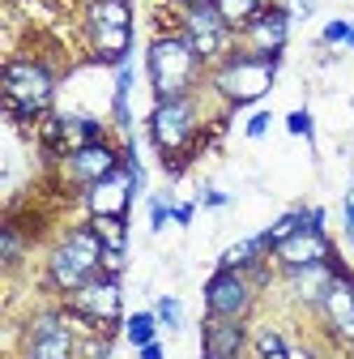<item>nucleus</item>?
Listing matches in <instances>:
<instances>
[{
    "instance_id": "e433bc0d",
    "label": "nucleus",
    "mask_w": 354,
    "mask_h": 359,
    "mask_svg": "<svg viewBox=\"0 0 354 359\" xmlns=\"http://www.w3.org/2000/svg\"><path fill=\"white\" fill-rule=\"evenodd\" d=\"M260 359H295L290 351H278V355H260Z\"/></svg>"
},
{
    "instance_id": "f257e3e1",
    "label": "nucleus",
    "mask_w": 354,
    "mask_h": 359,
    "mask_svg": "<svg viewBox=\"0 0 354 359\" xmlns=\"http://www.w3.org/2000/svg\"><path fill=\"white\" fill-rule=\"evenodd\" d=\"M146 69H150V86H154L158 103H167V99H188V90L201 77V56L192 52V43L184 34H162V39L150 43Z\"/></svg>"
},
{
    "instance_id": "f03ea898",
    "label": "nucleus",
    "mask_w": 354,
    "mask_h": 359,
    "mask_svg": "<svg viewBox=\"0 0 354 359\" xmlns=\"http://www.w3.org/2000/svg\"><path fill=\"white\" fill-rule=\"evenodd\" d=\"M107 269V248H103V240H99V231L94 227H77V231H69L56 248H52V257H48V278H52V287L56 291H77V287H85L90 278H99Z\"/></svg>"
},
{
    "instance_id": "dca6fc26",
    "label": "nucleus",
    "mask_w": 354,
    "mask_h": 359,
    "mask_svg": "<svg viewBox=\"0 0 354 359\" xmlns=\"http://www.w3.org/2000/svg\"><path fill=\"white\" fill-rule=\"evenodd\" d=\"M337 269H341V261L333 257V261H316V265H303V269H290V291H295V299L299 304H312V308H320L325 304V295H329V287H333V278H337Z\"/></svg>"
},
{
    "instance_id": "412c9836",
    "label": "nucleus",
    "mask_w": 354,
    "mask_h": 359,
    "mask_svg": "<svg viewBox=\"0 0 354 359\" xmlns=\"http://www.w3.org/2000/svg\"><path fill=\"white\" fill-rule=\"evenodd\" d=\"M128 90H132V65H120V73H115V99H111V111H115V124H120V128H132Z\"/></svg>"
},
{
    "instance_id": "bb28decb",
    "label": "nucleus",
    "mask_w": 354,
    "mask_h": 359,
    "mask_svg": "<svg viewBox=\"0 0 354 359\" xmlns=\"http://www.w3.org/2000/svg\"><path fill=\"white\" fill-rule=\"evenodd\" d=\"M354 34V22H329L325 26V43H350Z\"/></svg>"
},
{
    "instance_id": "6e6552de",
    "label": "nucleus",
    "mask_w": 354,
    "mask_h": 359,
    "mask_svg": "<svg viewBox=\"0 0 354 359\" xmlns=\"http://www.w3.org/2000/svg\"><path fill=\"white\" fill-rule=\"evenodd\" d=\"M120 304H124V295H120V274H99V278H90L85 287L69 291V312H77V317L94 321V325L120 321Z\"/></svg>"
},
{
    "instance_id": "7ed1b4c3",
    "label": "nucleus",
    "mask_w": 354,
    "mask_h": 359,
    "mask_svg": "<svg viewBox=\"0 0 354 359\" xmlns=\"http://www.w3.org/2000/svg\"><path fill=\"white\" fill-rule=\"evenodd\" d=\"M278 65H282V56L235 52V56H227L222 65L213 69V90H218V95H222L231 107H248V103H260V99H264V95L274 90Z\"/></svg>"
},
{
    "instance_id": "4468645a",
    "label": "nucleus",
    "mask_w": 354,
    "mask_h": 359,
    "mask_svg": "<svg viewBox=\"0 0 354 359\" xmlns=\"http://www.w3.org/2000/svg\"><path fill=\"white\" fill-rule=\"evenodd\" d=\"M132 193H137V184H132V175L120 167V171H111L107 180H99V184L85 189V205H90L94 218H124Z\"/></svg>"
},
{
    "instance_id": "aec40b11",
    "label": "nucleus",
    "mask_w": 354,
    "mask_h": 359,
    "mask_svg": "<svg viewBox=\"0 0 354 359\" xmlns=\"http://www.w3.org/2000/svg\"><path fill=\"white\" fill-rule=\"evenodd\" d=\"M158 325H162V321H158V312H132L128 325H124V334H128L132 346L141 351V346H150V342L158 338Z\"/></svg>"
},
{
    "instance_id": "72a5a7b5",
    "label": "nucleus",
    "mask_w": 354,
    "mask_h": 359,
    "mask_svg": "<svg viewBox=\"0 0 354 359\" xmlns=\"http://www.w3.org/2000/svg\"><path fill=\"white\" fill-rule=\"evenodd\" d=\"M141 359H162V346H158V342H150V346H141Z\"/></svg>"
},
{
    "instance_id": "c756f323",
    "label": "nucleus",
    "mask_w": 354,
    "mask_h": 359,
    "mask_svg": "<svg viewBox=\"0 0 354 359\" xmlns=\"http://www.w3.org/2000/svg\"><path fill=\"white\" fill-rule=\"evenodd\" d=\"M264 128H269V116H264V111H256V116L248 120V137H264Z\"/></svg>"
},
{
    "instance_id": "39448f33",
    "label": "nucleus",
    "mask_w": 354,
    "mask_h": 359,
    "mask_svg": "<svg viewBox=\"0 0 354 359\" xmlns=\"http://www.w3.org/2000/svg\"><path fill=\"white\" fill-rule=\"evenodd\" d=\"M52 95H56V77L43 60H30V56H17L5 65V107L13 120H38L48 116L52 107Z\"/></svg>"
},
{
    "instance_id": "f3484780",
    "label": "nucleus",
    "mask_w": 354,
    "mask_h": 359,
    "mask_svg": "<svg viewBox=\"0 0 354 359\" xmlns=\"http://www.w3.org/2000/svg\"><path fill=\"white\" fill-rule=\"evenodd\" d=\"M243 342H248L243 321H227V317H209L205 321V334H201L205 359H239Z\"/></svg>"
},
{
    "instance_id": "a878e982",
    "label": "nucleus",
    "mask_w": 354,
    "mask_h": 359,
    "mask_svg": "<svg viewBox=\"0 0 354 359\" xmlns=\"http://www.w3.org/2000/svg\"><path fill=\"white\" fill-rule=\"evenodd\" d=\"M286 128L295 133V137H312V116H307V111H290L286 116Z\"/></svg>"
},
{
    "instance_id": "a211bd4d",
    "label": "nucleus",
    "mask_w": 354,
    "mask_h": 359,
    "mask_svg": "<svg viewBox=\"0 0 354 359\" xmlns=\"http://www.w3.org/2000/svg\"><path fill=\"white\" fill-rule=\"evenodd\" d=\"M269 252V240H264V231L260 236H252V240H239V244H231L227 252H222V269H260V257Z\"/></svg>"
},
{
    "instance_id": "ddd939ff",
    "label": "nucleus",
    "mask_w": 354,
    "mask_h": 359,
    "mask_svg": "<svg viewBox=\"0 0 354 359\" xmlns=\"http://www.w3.org/2000/svg\"><path fill=\"white\" fill-rule=\"evenodd\" d=\"M64 167H69V180H73V184L90 189V184H99V180H107L111 171H120V167H124V158H120L107 142H94V146L73 150V154L64 158Z\"/></svg>"
},
{
    "instance_id": "6ab92c4d",
    "label": "nucleus",
    "mask_w": 354,
    "mask_h": 359,
    "mask_svg": "<svg viewBox=\"0 0 354 359\" xmlns=\"http://www.w3.org/2000/svg\"><path fill=\"white\" fill-rule=\"evenodd\" d=\"M213 9L227 18V26H231V30H243L256 13H264L269 5H264V0H213Z\"/></svg>"
},
{
    "instance_id": "0eeeda50",
    "label": "nucleus",
    "mask_w": 354,
    "mask_h": 359,
    "mask_svg": "<svg viewBox=\"0 0 354 359\" xmlns=\"http://www.w3.org/2000/svg\"><path fill=\"white\" fill-rule=\"evenodd\" d=\"M77 338L64 321V312H38L26 325L22 338V359H73Z\"/></svg>"
},
{
    "instance_id": "7c9ffc66",
    "label": "nucleus",
    "mask_w": 354,
    "mask_h": 359,
    "mask_svg": "<svg viewBox=\"0 0 354 359\" xmlns=\"http://www.w3.org/2000/svg\"><path fill=\"white\" fill-rule=\"evenodd\" d=\"M90 359H111V342L107 338H90Z\"/></svg>"
},
{
    "instance_id": "473e14b6",
    "label": "nucleus",
    "mask_w": 354,
    "mask_h": 359,
    "mask_svg": "<svg viewBox=\"0 0 354 359\" xmlns=\"http://www.w3.org/2000/svg\"><path fill=\"white\" fill-rule=\"evenodd\" d=\"M171 218L180 222V227H188V222H192V205H175V210H171Z\"/></svg>"
},
{
    "instance_id": "c9c22d12",
    "label": "nucleus",
    "mask_w": 354,
    "mask_h": 359,
    "mask_svg": "<svg viewBox=\"0 0 354 359\" xmlns=\"http://www.w3.org/2000/svg\"><path fill=\"white\" fill-rule=\"evenodd\" d=\"M295 9L299 13H312V0H295Z\"/></svg>"
},
{
    "instance_id": "5701e85b",
    "label": "nucleus",
    "mask_w": 354,
    "mask_h": 359,
    "mask_svg": "<svg viewBox=\"0 0 354 359\" xmlns=\"http://www.w3.org/2000/svg\"><path fill=\"white\" fill-rule=\"evenodd\" d=\"M158 321L167 330H180L184 325V308H180V299H175V295H162L158 299Z\"/></svg>"
},
{
    "instance_id": "1a4fd4ad",
    "label": "nucleus",
    "mask_w": 354,
    "mask_h": 359,
    "mask_svg": "<svg viewBox=\"0 0 354 359\" xmlns=\"http://www.w3.org/2000/svg\"><path fill=\"white\" fill-rule=\"evenodd\" d=\"M252 308V287L239 269H222L218 265L209 283H205V312L209 317H227V321H243Z\"/></svg>"
},
{
    "instance_id": "4be33fe9",
    "label": "nucleus",
    "mask_w": 354,
    "mask_h": 359,
    "mask_svg": "<svg viewBox=\"0 0 354 359\" xmlns=\"http://www.w3.org/2000/svg\"><path fill=\"white\" fill-rule=\"evenodd\" d=\"M90 227L99 231V240H103L107 252H124V240H128L124 236V218H94Z\"/></svg>"
},
{
    "instance_id": "9b49d317",
    "label": "nucleus",
    "mask_w": 354,
    "mask_h": 359,
    "mask_svg": "<svg viewBox=\"0 0 354 359\" xmlns=\"http://www.w3.org/2000/svg\"><path fill=\"white\" fill-rule=\"evenodd\" d=\"M333 244L325 236V227H299L295 236H286L278 248H274V261L286 269H303V265H316V261H333Z\"/></svg>"
},
{
    "instance_id": "c85d7f7f",
    "label": "nucleus",
    "mask_w": 354,
    "mask_h": 359,
    "mask_svg": "<svg viewBox=\"0 0 354 359\" xmlns=\"http://www.w3.org/2000/svg\"><path fill=\"white\" fill-rule=\"evenodd\" d=\"M201 205L222 210V205H231V197H227V193H218V189H205V193H201Z\"/></svg>"
},
{
    "instance_id": "423d86ee",
    "label": "nucleus",
    "mask_w": 354,
    "mask_h": 359,
    "mask_svg": "<svg viewBox=\"0 0 354 359\" xmlns=\"http://www.w3.org/2000/svg\"><path fill=\"white\" fill-rule=\"evenodd\" d=\"M85 34L103 65H128L132 48V5L128 0H90L85 5Z\"/></svg>"
},
{
    "instance_id": "9d476101",
    "label": "nucleus",
    "mask_w": 354,
    "mask_h": 359,
    "mask_svg": "<svg viewBox=\"0 0 354 359\" xmlns=\"http://www.w3.org/2000/svg\"><path fill=\"white\" fill-rule=\"evenodd\" d=\"M184 39L192 43V52L201 60H222L227 48H231V26H227V18L218 13L213 5L188 9L184 13Z\"/></svg>"
},
{
    "instance_id": "f8f14e48",
    "label": "nucleus",
    "mask_w": 354,
    "mask_h": 359,
    "mask_svg": "<svg viewBox=\"0 0 354 359\" xmlns=\"http://www.w3.org/2000/svg\"><path fill=\"white\" fill-rule=\"evenodd\" d=\"M286 34H290V13L282 5H269L264 13H256L243 26V43H248V52H256V56H282Z\"/></svg>"
},
{
    "instance_id": "cd10ccee",
    "label": "nucleus",
    "mask_w": 354,
    "mask_h": 359,
    "mask_svg": "<svg viewBox=\"0 0 354 359\" xmlns=\"http://www.w3.org/2000/svg\"><path fill=\"white\" fill-rule=\"evenodd\" d=\"M167 218H171V205H167L162 197H154V201H150V227L162 231V227H167Z\"/></svg>"
},
{
    "instance_id": "20e7f679",
    "label": "nucleus",
    "mask_w": 354,
    "mask_h": 359,
    "mask_svg": "<svg viewBox=\"0 0 354 359\" xmlns=\"http://www.w3.org/2000/svg\"><path fill=\"white\" fill-rule=\"evenodd\" d=\"M150 137L162 150L167 175H184L188 154L197 150V107L192 99H167L150 116Z\"/></svg>"
},
{
    "instance_id": "393cba45",
    "label": "nucleus",
    "mask_w": 354,
    "mask_h": 359,
    "mask_svg": "<svg viewBox=\"0 0 354 359\" xmlns=\"http://www.w3.org/2000/svg\"><path fill=\"white\" fill-rule=\"evenodd\" d=\"M0 244H5V265H17V257H22V236H17L13 222L0 231Z\"/></svg>"
},
{
    "instance_id": "2f4dec72",
    "label": "nucleus",
    "mask_w": 354,
    "mask_h": 359,
    "mask_svg": "<svg viewBox=\"0 0 354 359\" xmlns=\"http://www.w3.org/2000/svg\"><path fill=\"white\" fill-rule=\"evenodd\" d=\"M346 236L354 240V189H350V197H346Z\"/></svg>"
},
{
    "instance_id": "2eb2a0df",
    "label": "nucleus",
    "mask_w": 354,
    "mask_h": 359,
    "mask_svg": "<svg viewBox=\"0 0 354 359\" xmlns=\"http://www.w3.org/2000/svg\"><path fill=\"white\" fill-rule=\"evenodd\" d=\"M320 312L329 317V330H333L341 342L354 346V274H346V265L337 269V278H333V287H329Z\"/></svg>"
},
{
    "instance_id": "f704fd0d",
    "label": "nucleus",
    "mask_w": 354,
    "mask_h": 359,
    "mask_svg": "<svg viewBox=\"0 0 354 359\" xmlns=\"http://www.w3.org/2000/svg\"><path fill=\"white\" fill-rule=\"evenodd\" d=\"M175 5H184V13H188V9H205V5H213V0H175Z\"/></svg>"
},
{
    "instance_id": "b1692460",
    "label": "nucleus",
    "mask_w": 354,
    "mask_h": 359,
    "mask_svg": "<svg viewBox=\"0 0 354 359\" xmlns=\"http://www.w3.org/2000/svg\"><path fill=\"white\" fill-rule=\"evenodd\" d=\"M256 351L260 355H278V351H290V342L278 330H264V334H256Z\"/></svg>"
}]
</instances>
